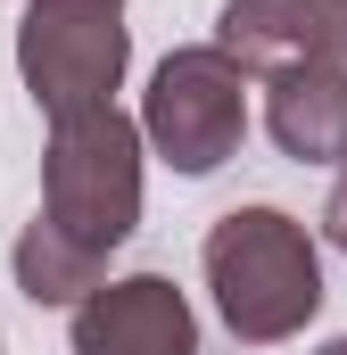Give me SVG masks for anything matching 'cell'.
<instances>
[{"label":"cell","mask_w":347,"mask_h":355,"mask_svg":"<svg viewBox=\"0 0 347 355\" xmlns=\"http://www.w3.org/2000/svg\"><path fill=\"white\" fill-rule=\"evenodd\" d=\"M207 289H215L232 339H248V347L306 331L323 306V265H314L306 223H289L281 207H232L207 232Z\"/></svg>","instance_id":"1"},{"label":"cell","mask_w":347,"mask_h":355,"mask_svg":"<svg viewBox=\"0 0 347 355\" xmlns=\"http://www.w3.org/2000/svg\"><path fill=\"white\" fill-rule=\"evenodd\" d=\"M42 223H58L67 240H83L91 257H108L133 223H141V132L99 99L75 116H50V166H42Z\"/></svg>","instance_id":"2"},{"label":"cell","mask_w":347,"mask_h":355,"mask_svg":"<svg viewBox=\"0 0 347 355\" xmlns=\"http://www.w3.org/2000/svg\"><path fill=\"white\" fill-rule=\"evenodd\" d=\"M141 132L158 141V157L174 174H215L248 132V75L223 50H174L149 75Z\"/></svg>","instance_id":"3"},{"label":"cell","mask_w":347,"mask_h":355,"mask_svg":"<svg viewBox=\"0 0 347 355\" xmlns=\"http://www.w3.org/2000/svg\"><path fill=\"white\" fill-rule=\"evenodd\" d=\"M124 25L108 0H33L25 8V33H17V67L33 99L50 116H75V107H99L116 75H124Z\"/></svg>","instance_id":"4"},{"label":"cell","mask_w":347,"mask_h":355,"mask_svg":"<svg viewBox=\"0 0 347 355\" xmlns=\"http://www.w3.org/2000/svg\"><path fill=\"white\" fill-rule=\"evenodd\" d=\"M75 355H198V322L166 272H133L75 306Z\"/></svg>","instance_id":"5"},{"label":"cell","mask_w":347,"mask_h":355,"mask_svg":"<svg viewBox=\"0 0 347 355\" xmlns=\"http://www.w3.org/2000/svg\"><path fill=\"white\" fill-rule=\"evenodd\" d=\"M215 50H223L240 75H289V67L331 58V33H323V8H314V0H223ZM331 67H339V58H331Z\"/></svg>","instance_id":"6"},{"label":"cell","mask_w":347,"mask_h":355,"mask_svg":"<svg viewBox=\"0 0 347 355\" xmlns=\"http://www.w3.org/2000/svg\"><path fill=\"white\" fill-rule=\"evenodd\" d=\"M264 124H273V141H281L289 157H306V166H331V157H347V67L314 58V67L273 75Z\"/></svg>","instance_id":"7"},{"label":"cell","mask_w":347,"mask_h":355,"mask_svg":"<svg viewBox=\"0 0 347 355\" xmlns=\"http://www.w3.org/2000/svg\"><path fill=\"white\" fill-rule=\"evenodd\" d=\"M99 265L108 257H91L83 240H67L58 223H25V240H17V289L33 297V306H83L91 289H99Z\"/></svg>","instance_id":"8"},{"label":"cell","mask_w":347,"mask_h":355,"mask_svg":"<svg viewBox=\"0 0 347 355\" xmlns=\"http://www.w3.org/2000/svg\"><path fill=\"white\" fill-rule=\"evenodd\" d=\"M323 8V33H331V58L347 67V0H314Z\"/></svg>","instance_id":"9"},{"label":"cell","mask_w":347,"mask_h":355,"mask_svg":"<svg viewBox=\"0 0 347 355\" xmlns=\"http://www.w3.org/2000/svg\"><path fill=\"white\" fill-rule=\"evenodd\" d=\"M323 232H331V248H347V174L331 190V207H323Z\"/></svg>","instance_id":"10"},{"label":"cell","mask_w":347,"mask_h":355,"mask_svg":"<svg viewBox=\"0 0 347 355\" xmlns=\"http://www.w3.org/2000/svg\"><path fill=\"white\" fill-rule=\"evenodd\" d=\"M323 355H347V339H331V347H323Z\"/></svg>","instance_id":"11"},{"label":"cell","mask_w":347,"mask_h":355,"mask_svg":"<svg viewBox=\"0 0 347 355\" xmlns=\"http://www.w3.org/2000/svg\"><path fill=\"white\" fill-rule=\"evenodd\" d=\"M108 8H124V0H108Z\"/></svg>","instance_id":"12"}]
</instances>
